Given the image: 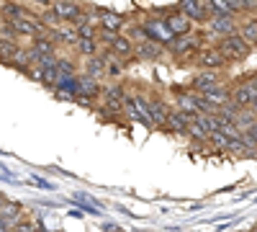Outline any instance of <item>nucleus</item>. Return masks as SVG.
I'll use <instances>...</instances> for the list:
<instances>
[{"instance_id": "nucleus-3", "label": "nucleus", "mask_w": 257, "mask_h": 232, "mask_svg": "<svg viewBox=\"0 0 257 232\" xmlns=\"http://www.w3.org/2000/svg\"><path fill=\"white\" fill-rule=\"evenodd\" d=\"M219 86H224V80H221L219 72H213V70H201V72H196L190 78V91L198 93V96H203L208 91H216Z\"/></svg>"}, {"instance_id": "nucleus-30", "label": "nucleus", "mask_w": 257, "mask_h": 232, "mask_svg": "<svg viewBox=\"0 0 257 232\" xmlns=\"http://www.w3.org/2000/svg\"><path fill=\"white\" fill-rule=\"evenodd\" d=\"M128 39H137V44H142V41H152V36H149V31L144 26H132V36Z\"/></svg>"}, {"instance_id": "nucleus-14", "label": "nucleus", "mask_w": 257, "mask_h": 232, "mask_svg": "<svg viewBox=\"0 0 257 232\" xmlns=\"http://www.w3.org/2000/svg\"><path fill=\"white\" fill-rule=\"evenodd\" d=\"M254 98H257V93H254V88L249 86V80L239 83V86L231 91V101L237 103V106H242V109H249Z\"/></svg>"}, {"instance_id": "nucleus-4", "label": "nucleus", "mask_w": 257, "mask_h": 232, "mask_svg": "<svg viewBox=\"0 0 257 232\" xmlns=\"http://www.w3.org/2000/svg\"><path fill=\"white\" fill-rule=\"evenodd\" d=\"M196 62H198V65H201L203 70H213V72H219V70H224V67L229 65V59L224 57V52H221L219 47H208V49H201Z\"/></svg>"}, {"instance_id": "nucleus-24", "label": "nucleus", "mask_w": 257, "mask_h": 232, "mask_svg": "<svg viewBox=\"0 0 257 232\" xmlns=\"http://www.w3.org/2000/svg\"><path fill=\"white\" fill-rule=\"evenodd\" d=\"M208 142H211L213 147H216V150H224V152H229V150H231V144H234V142L221 132V129H219V132H213V134L208 137Z\"/></svg>"}, {"instance_id": "nucleus-28", "label": "nucleus", "mask_w": 257, "mask_h": 232, "mask_svg": "<svg viewBox=\"0 0 257 232\" xmlns=\"http://www.w3.org/2000/svg\"><path fill=\"white\" fill-rule=\"evenodd\" d=\"M118 36H121L118 31H108V29H100V31H98V41H103L108 49H113V44L118 41Z\"/></svg>"}, {"instance_id": "nucleus-31", "label": "nucleus", "mask_w": 257, "mask_h": 232, "mask_svg": "<svg viewBox=\"0 0 257 232\" xmlns=\"http://www.w3.org/2000/svg\"><path fill=\"white\" fill-rule=\"evenodd\" d=\"M105 72H108L111 78H118V75L123 72V65H121V59H118V54H116V57H113V59L108 62V70H105Z\"/></svg>"}, {"instance_id": "nucleus-22", "label": "nucleus", "mask_w": 257, "mask_h": 232, "mask_svg": "<svg viewBox=\"0 0 257 232\" xmlns=\"http://www.w3.org/2000/svg\"><path fill=\"white\" fill-rule=\"evenodd\" d=\"M77 52H80L85 59H88V57H95V54H100L103 49H100V41H98V39H80Z\"/></svg>"}, {"instance_id": "nucleus-8", "label": "nucleus", "mask_w": 257, "mask_h": 232, "mask_svg": "<svg viewBox=\"0 0 257 232\" xmlns=\"http://www.w3.org/2000/svg\"><path fill=\"white\" fill-rule=\"evenodd\" d=\"M167 52V47H162L160 41H142V44H137L134 47V54H137V59H144V62H155V59H160L162 54Z\"/></svg>"}, {"instance_id": "nucleus-17", "label": "nucleus", "mask_w": 257, "mask_h": 232, "mask_svg": "<svg viewBox=\"0 0 257 232\" xmlns=\"http://www.w3.org/2000/svg\"><path fill=\"white\" fill-rule=\"evenodd\" d=\"M126 24V18L113 13V11H100V18H98V26L100 29H108V31H121Z\"/></svg>"}, {"instance_id": "nucleus-34", "label": "nucleus", "mask_w": 257, "mask_h": 232, "mask_svg": "<svg viewBox=\"0 0 257 232\" xmlns=\"http://www.w3.org/2000/svg\"><path fill=\"white\" fill-rule=\"evenodd\" d=\"M249 134H252V139H254V144H257V126H252V129H249Z\"/></svg>"}, {"instance_id": "nucleus-23", "label": "nucleus", "mask_w": 257, "mask_h": 232, "mask_svg": "<svg viewBox=\"0 0 257 232\" xmlns=\"http://www.w3.org/2000/svg\"><path fill=\"white\" fill-rule=\"evenodd\" d=\"M239 34L249 41L252 47H257V18H249V21H244V24L239 26Z\"/></svg>"}, {"instance_id": "nucleus-12", "label": "nucleus", "mask_w": 257, "mask_h": 232, "mask_svg": "<svg viewBox=\"0 0 257 232\" xmlns=\"http://www.w3.org/2000/svg\"><path fill=\"white\" fill-rule=\"evenodd\" d=\"M100 93H103V88H100L98 78H90V75H80V101H82V103H88V101L98 98Z\"/></svg>"}, {"instance_id": "nucleus-19", "label": "nucleus", "mask_w": 257, "mask_h": 232, "mask_svg": "<svg viewBox=\"0 0 257 232\" xmlns=\"http://www.w3.org/2000/svg\"><path fill=\"white\" fill-rule=\"evenodd\" d=\"M31 47L39 52V57H52V54H57V41L52 39V34H44V36L34 39Z\"/></svg>"}, {"instance_id": "nucleus-35", "label": "nucleus", "mask_w": 257, "mask_h": 232, "mask_svg": "<svg viewBox=\"0 0 257 232\" xmlns=\"http://www.w3.org/2000/svg\"><path fill=\"white\" fill-rule=\"evenodd\" d=\"M249 109H252V111H254V114H257V98H254V101H252V106H249Z\"/></svg>"}, {"instance_id": "nucleus-11", "label": "nucleus", "mask_w": 257, "mask_h": 232, "mask_svg": "<svg viewBox=\"0 0 257 232\" xmlns=\"http://www.w3.org/2000/svg\"><path fill=\"white\" fill-rule=\"evenodd\" d=\"M165 24H167V29L173 31L175 36H185V34H190V26H193V21L188 18V16H183L180 11H173L167 18H165Z\"/></svg>"}, {"instance_id": "nucleus-15", "label": "nucleus", "mask_w": 257, "mask_h": 232, "mask_svg": "<svg viewBox=\"0 0 257 232\" xmlns=\"http://www.w3.org/2000/svg\"><path fill=\"white\" fill-rule=\"evenodd\" d=\"M175 101H178V111H183L188 116H198L201 114V106H198L201 96L198 93H178Z\"/></svg>"}, {"instance_id": "nucleus-13", "label": "nucleus", "mask_w": 257, "mask_h": 232, "mask_svg": "<svg viewBox=\"0 0 257 232\" xmlns=\"http://www.w3.org/2000/svg\"><path fill=\"white\" fill-rule=\"evenodd\" d=\"M52 39L57 41V44H64V47H77L80 44V34L75 26H57L49 31Z\"/></svg>"}, {"instance_id": "nucleus-25", "label": "nucleus", "mask_w": 257, "mask_h": 232, "mask_svg": "<svg viewBox=\"0 0 257 232\" xmlns=\"http://www.w3.org/2000/svg\"><path fill=\"white\" fill-rule=\"evenodd\" d=\"M113 52H116L118 57H126V54H132V52H134V44H132V39H128V36H118V41L113 44Z\"/></svg>"}, {"instance_id": "nucleus-21", "label": "nucleus", "mask_w": 257, "mask_h": 232, "mask_svg": "<svg viewBox=\"0 0 257 232\" xmlns=\"http://www.w3.org/2000/svg\"><path fill=\"white\" fill-rule=\"evenodd\" d=\"M123 114L132 119V121H142V124H147V119H144V114L139 111L134 96H126V98H123ZM147 126H149V124H147Z\"/></svg>"}, {"instance_id": "nucleus-1", "label": "nucleus", "mask_w": 257, "mask_h": 232, "mask_svg": "<svg viewBox=\"0 0 257 232\" xmlns=\"http://www.w3.org/2000/svg\"><path fill=\"white\" fill-rule=\"evenodd\" d=\"M216 47L224 52V57H226L229 62H244V59L252 54V44H249L242 34H231V36L221 39Z\"/></svg>"}, {"instance_id": "nucleus-16", "label": "nucleus", "mask_w": 257, "mask_h": 232, "mask_svg": "<svg viewBox=\"0 0 257 232\" xmlns=\"http://www.w3.org/2000/svg\"><path fill=\"white\" fill-rule=\"evenodd\" d=\"M190 121H193V116H188V114H183V111H173V114H170V119H167L165 129L173 132V134H188Z\"/></svg>"}, {"instance_id": "nucleus-29", "label": "nucleus", "mask_w": 257, "mask_h": 232, "mask_svg": "<svg viewBox=\"0 0 257 232\" xmlns=\"http://www.w3.org/2000/svg\"><path fill=\"white\" fill-rule=\"evenodd\" d=\"M13 232H39V222H31V219H18L13 224Z\"/></svg>"}, {"instance_id": "nucleus-9", "label": "nucleus", "mask_w": 257, "mask_h": 232, "mask_svg": "<svg viewBox=\"0 0 257 232\" xmlns=\"http://www.w3.org/2000/svg\"><path fill=\"white\" fill-rule=\"evenodd\" d=\"M211 16H239L242 3L239 0H206Z\"/></svg>"}, {"instance_id": "nucleus-18", "label": "nucleus", "mask_w": 257, "mask_h": 232, "mask_svg": "<svg viewBox=\"0 0 257 232\" xmlns=\"http://www.w3.org/2000/svg\"><path fill=\"white\" fill-rule=\"evenodd\" d=\"M21 204L18 201H8V199H3V206H0V217H3V224H16L18 219H21Z\"/></svg>"}, {"instance_id": "nucleus-10", "label": "nucleus", "mask_w": 257, "mask_h": 232, "mask_svg": "<svg viewBox=\"0 0 257 232\" xmlns=\"http://www.w3.org/2000/svg\"><path fill=\"white\" fill-rule=\"evenodd\" d=\"M147 111H149V116H152L155 126H167V119H170V114H173L165 106V101H160V98H147Z\"/></svg>"}, {"instance_id": "nucleus-27", "label": "nucleus", "mask_w": 257, "mask_h": 232, "mask_svg": "<svg viewBox=\"0 0 257 232\" xmlns=\"http://www.w3.org/2000/svg\"><path fill=\"white\" fill-rule=\"evenodd\" d=\"M188 134H190L193 139H196V142H203V139H208V137H211V134L203 129V124H198L196 119L190 121V126H188Z\"/></svg>"}, {"instance_id": "nucleus-32", "label": "nucleus", "mask_w": 257, "mask_h": 232, "mask_svg": "<svg viewBox=\"0 0 257 232\" xmlns=\"http://www.w3.org/2000/svg\"><path fill=\"white\" fill-rule=\"evenodd\" d=\"M239 3H242V13L257 16V0H239Z\"/></svg>"}, {"instance_id": "nucleus-20", "label": "nucleus", "mask_w": 257, "mask_h": 232, "mask_svg": "<svg viewBox=\"0 0 257 232\" xmlns=\"http://www.w3.org/2000/svg\"><path fill=\"white\" fill-rule=\"evenodd\" d=\"M82 70H85V75H90V78H100L105 70H108V62H105L100 54H95V57H88V59H85Z\"/></svg>"}, {"instance_id": "nucleus-6", "label": "nucleus", "mask_w": 257, "mask_h": 232, "mask_svg": "<svg viewBox=\"0 0 257 232\" xmlns=\"http://www.w3.org/2000/svg\"><path fill=\"white\" fill-rule=\"evenodd\" d=\"M201 39L203 36H193V34H185V36H178L173 44L167 47V52L173 57H185V54H193L198 47H201Z\"/></svg>"}, {"instance_id": "nucleus-26", "label": "nucleus", "mask_w": 257, "mask_h": 232, "mask_svg": "<svg viewBox=\"0 0 257 232\" xmlns=\"http://www.w3.org/2000/svg\"><path fill=\"white\" fill-rule=\"evenodd\" d=\"M59 72L62 75H77V62L67 54H62L59 57Z\"/></svg>"}, {"instance_id": "nucleus-33", "label": "nucleus", "mask_w": 257, "mask_h": 232, "mask_svg": "<svg viewBox=\"0 0 257 232\" xmlns=\"http://www.w3.org/2000/svg\"><path fill=\"white\" fill-rule=\"evenodd\" d=\"M44 67H41V65H34L31 70H29V78H34V80H41V83H44Z\"/></svg>"}, {"instance_id": "nucleus-2", "label": "nucleus", "mask_w": 257, "mask_h": 232, "mask_svg": "<svg viewBox=\"0 0 257 232\" xmlns=\"http://www.w3.org/2000/svg\"><path fill=\"white\" fill-rule=\"evenodd\" d=\"M231 34H239V24L234 16H211L206 21V34L203 39H226Z\"/></svg>"}, {"instance_id": "nucleus-7", "label": "nucleus", "mask_w": 257, "mask_h": 232, "mask_svg": "<svg viewBox=\"0 0 257 232\" xmlns=\"http://www.w3.org/2000/svg\"><path fill=\"white\" fill-rule=\"evenodd\" d=\"M52 11L57 13V18L62 21V24H70L82 13V6L77 3V0H57V3L52 6Z\"/></svg>"}, {"instance_id": "nucleus-5", "label": "nucleus", "mask_w": 257, "mask_h": 232, "mask_svg": "<svg viewBox=\"0 0 257 232\" xmlns=\"http://www.w3.org/2000/svg\"><path fill=\"white\" fill-rule=\"evenodd\" d=\"M178 11L183 16H188L190 21H201V24H206V21L211 18V11L206 6V0H180Z\"/></svg>"}]
</instances>
